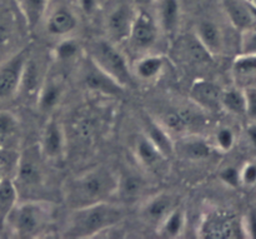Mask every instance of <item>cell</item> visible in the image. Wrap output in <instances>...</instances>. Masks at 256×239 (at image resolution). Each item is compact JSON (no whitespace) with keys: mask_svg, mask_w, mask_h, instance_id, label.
<instances>
[{"mask_svg":"<svg viewBox=\"0 0 256 239\" xmlns=\"http://www.w3.org/2000/svg\"><path fill=\"white\" fill-rule=\"evenodd\" d=\"M232 72L238 87L256 88V55H238L232 62Z\"/></svg>","mask_w":256,"mask_h":239,"instance_id":"cell-24","label":"cell"},{"mask_svg":"<svg viewBox=\"0 0 256 239\" xmlns=\"http://www.w3.org/2000/svg\"><path fill=\"white\" fill-rule=\"evenodd\" d=\"M195 37L212 57L222 54L224 50V34L219 25L212 20H202L195 28Z\"/></svg>","mask_w":256,"mask_h":239,"instance_id":"cell-20","label":"cell"},{"mask_svg":"<svg viewBox=\"0 0 256 239\" xmlns=\"http://www.w3.org/2000/svg\"><path fill=\"white\" fill-rule=\"evenodd\" d=\"M82 83L89 92L106 95V97H122L126 90L104 70L100 69L89 57L82 63Z\"/></svg>","mask_w":256,"mask_h":239,"instance_id":"cell-9","label":"cell"},{"mask_svg":"<svg viewBox=\"0 0 256 239\" xmlns=\"http://www.w3.org/2000/svg\"><path fill=\"white\" fill-rule=\"evenodd\" d=\"M125 217L122 204L110 200L96 203L88 207L72 209L64 229L65 238H94L105 230L116 227Z\"/></svg>","mask_w":256,"mask_h":239,"instance_id":"cell-2","label":"cell"},{"mask_svg":"<svg viewBox=\"0 0 256 239\" xmlns=\"http://www.w3.org/2000/svg\"><path fill=\"white\" fill-rule=\"evenodd\" d=\"M240 183L244 185L256 184V164L255 163H246L240 169Z\"/></svg>","mask_w":256,"mask_h":239,"instance_id":"cell-39","label":"cell"},{"mask_svg":"<svg viewBox=\"0 0 256 239\" xmlns=\"http://www.w3.org/2000/svg\"><path fill=\"white\" fill-rule=\"evenodd\" d=\"M4 178H5L4 173H2V169H0V183H2V179H4Z\"/></svg>","mask_w":256,"mask_h":239,"instance_id":"cell-44","label":"cell"},{"mask_svg":"<svg viewBox=\"0 0 256 239\" xmlns=\"http://www.w3.org/2000/svg\"><path fill=\"white\" fill-rule=\"evenodd\" d=\"M222 7L228 19L240 32L256 27L252 7L245 0H222Z\"/></svg>","mask_w":256,"mask_h":239,"instance_id":"cell-22","label":"cell"},{"mask_svg":"<svg viewBox=\"0 0 256 239\" xmlns=\"http://www.w3.org/2000/svg\"><path fill=\"white\" fill-rule=\"evenodd\" d=\"M240 54L256 55V27L242 32Z\"/></svg>","mask_w":256,"mask_h":239,"instance_id":"cell-35","label":"cell"},{"mask_svg":"<svg viewBox=\"0 0 256 239\" xmlns=\"http://www.w3.org/2000/svg\"><path fill=\"white\" fill-rule=\"evenodd\" d=\"M80 50L82 48H80L79 42H76L74 38H62L52 50V57L59 63L72 62L79 55Z\"/></svg>","mask_w":256,"mask_h":239,"instance_id":"cell-31","label":"cell"},{"mask_svg":"<svg viewBox=\"0 0 256 239\" xmlns=\"http://www.w3.org/2000/svg\"><path fill=\"white\" fill-rule=\"evenodd\" d=\"M45 77L42 75V69L38 64L36 60L29 55L25 62L24 70H22V82H20L19 95H22L25 100H36L38 93H39L40 87L44 82ZM18 95V97H19Z\"/></svg>","mask_w":256,"mask_h":239,"instance_id":"cell-21","label":"cell"},{"mask_svg":"<svg viewBox=\"0 0 256 239\" xmlns=\"http://www.w3.org/2000/svg\"><path fill=\"white\" fill-rule=\"evenodd\" d=\"M65 95L64 80L58 77H45L39 93H38L36 104L38 110L42 114H48L56 109L62 102Z\"/></svg>","mask_w":256,"mask_h":239,"instance_id":"cell-17","label":"cell"},{"mask_svg":"<svg viewBox=\"0 0 256 239\" xmlns=\"http://www.w3.org/2000/svg\"><path fill=\"white\" fill-rule=\"evenodd\" d=\"M214 145L202 135L186 134L174 142V153L189 162H202L212 157Z\"/></svg>","mask_w":256,"mask_h":239,"instance_id":"cell-15","label":"cell"},{"mask_svg":"<svg viewBox=\"0 0 256 239\" xmlns=\"http://www.w3.org/2000/svg\"><path fill=\"white\" fill-rule=\"evenodd\" d=\"M246 134L248 138H249V142L252 143V147L256 149V122L252 123V125H249V128L246 130Z\"/></svg>","mask_w":256,"mask_h":239,"instance_id":"cell-41","label":"cell"},{"mask_svg":"<svg viewBox=\"0 0 256 239\" xmlns=\"http://www.w3.org/2000/svg\"><path fill=\"white\" fill-rule=\"evenodd\" d=\"M192 120H194V114L192 110L178 109L165 113L158 122L172 138L174 135L180 138L189 134V128L192 125Z\"/></svg>","mask_w":256,"mask_h":239,"instance_id":"cell-25","label":"cell"},{"mask_svg":"<svg viewBox=\"0 0 256 239\" xmlns=\"http://www.w3.org/2000/svg\"><path fill=\"white\" fill-rule=\"evenodd\" d=\"M18 4L29 29H34L49 9V0H19Z\"/></svg>","mask_w":256,"mask_h":239,"instance_id":"cell-28","label":"cell"},{"mask_svg":"<svg viewBox=\"0 0 256 239\" xmlns=\"http://www.w3.org/2000/svg\"><path fill=\"white\" fill-rule=\"evenodd\" d=\"M148 184L140 175L135 173H126L120 175L118 180V189L115 197L122 203H136L145 194Z\"/></svg>","mask_w":256,"mask_h":239,"instance_id":"cell-23","label":"cell"},{"mask_svg":"<svg viewBox=\"0 0 256 239\" xmlns=\"http://www.w3.org/2000/svg\"><path fill=\"white\" fill-rule=\"evenodd\" d=\"M14 40V27L12 22L8 18H0V63L8 59Z\"/></svg>","mask_w":256,"mask_h":239,"instance_id":"cell-33","label":"cell"},{"mask_svg":"<svg viewBox=\"0 0 256 239\" xmlns=\"http://www.w3.org/2000/svg\"><path fill=\"white\" fill-rule=\"evenodd\" d=\"M18 200H19V193L15 187L14 180L5 177L0 183V215L4 218L6 217Z\"/></svg>","mask_w":256,"mask_h":239,"instance_id":"cell-30","label":"cell"},{"mask_svg":"<svg viewBox=\"0 0 256 239\" xmlns=\"http://www.w3.org/2000/svg\"><path fill=\"white\" fill-rule=\"evenodd\" d=\"M119 175L105 167H95L66 180L64 199L72 209L108 202L115 197Z\"/></svg>","mask_w":256,"mask_h":239,"instance_id":"cell-1","label":"cell"},{"mask_svg":"<svg viewBox=\"0 0 256 239\" xmlns=\"http://www.w3.org/2000/svg\"><path fill=\"white\" fill-rule=\"evenodd\" d=\"M166 59L160 54H145L140 57L132 67L135 80L152 83L159 79L166 68Z\"/></svg>","mask_w":256,"mask_h":239,"instance_id":"cell-19","label":"cell"},{"mask_svg":"<svg viewBox=\"0 0 256 239\" xmlns=\"http://www.w3.org/2000/svg\"><path fill=\"white\" fill-rule=\"evenodd\" d=\"M222 109L234 115H245L246 110V99L245 92L240 87H232L222 89Z\"/></svg>","mask_w":256,"mask_h":239,"instance_id":"cell-29","label":"cell"},{"mask_svg":"<svg viewBox=\"0 0 256 239\" xmlns=\"http://www.w3.org/2000/svg\"><path fill=\"white\" fill-rule=\"evenodd\" d=\"M134 155L138 164L146 172L156 175L165 174L169 158L165 157L144 133L139 134L134 142Z\"/></svg>","mask_w":256,"mask_h":239,"instance_id":"cell-13","label":"cell"},{"mask_svg":"<svg viewBox=\"0 0 256 239\" xmlns=\"http://www.w3.org/2000/svg\"><path fill=\"white\" fill-rule=\"evenodd\" d=\"M244 237L256 239V210L252 209L242 220Z\"/></svg>","mask_w":256,"mask_h":239,"instance_id":"cell-36","label":"cell"},{"mask_svg":"<svg viewBox=\"0 0 256 239\" xmlns=\"http://www.w3.org/2000/svg\"><path fill=\"white\" fill-rule=\"evenodd\" d=\"M42 160L39 148H29L19 154L16 169H15L12 180L15 183L18 193L38 192L45 183V172L42 168Z\"/></svg>","mask_w":256,"mask_h":239,"instance_id":"cell-5","label":"cell"},{"mask_svg":"<svg viewBox=\"0 0 256 239\" xmlns=\"http://www.w3.org/2000/svg\"><path fill=\"white\" fill-rule=\"evenodd\" d=\"M144 134L148 139L162 153L166 158H172L174 153V138L162 127L158 120L146 118L144 123Z\"/></svg>","mask_w":256,"mask_h":239,"instance_id":"cell-26","label":"cell"},{"mask_svg":"<svg viewBox=\"0 0 256 239\" xmlns=\"http://www.w3.org/2000/svg\"><path fill=\"white\" fill-rule=\"evenodd\" d=\"M52 218L54 208L50 202L19 199L4 219L15 237L36 238L49 228Z\"/></svg>","mask_w":256,"mask_h":239,"instance_id":"cell-3","label":"cell"},{"mask_svg":"<svg viewBox=\"0 0 256 239\" xmlns=\"http://www.w3.org/2000/svg\"><path fill=\"white\" fill-rule=\"evenodd\" d=\"M199 238L204 239H230L244 237L242 220L229 214L225 210L212 209L202 214L196 229Z\"/></svg>","mask_w":256,"mask_h":239,"instance_id":"cell-6","label":"cell"},{"mask_svg":"<svg viewBox=\"0 0 256 239\" xmlns=\"http://www.w3.org/2000/svg\"><path fill=\"white\" fill-rule=\"evenodd\" d=\"M220 179L222 183L232 188H236L242 184L240 183V170L234 167H228L222 169L220 173Z\"/></svg>","mask_w":256,"mask_h":239,"instance_id":"cell-37","label":"cell"},{"mask_svg":"<svg viewBox=\"0 0 256 239\" xmlns=\"http://www.w3.org/2000/svg\"><path fill=\"white\" fill-rule=\"evenodd\" d=\"M245 99H246V110L245 115L252 120L256 122V88H248L244 89Z\"/></svg>","mask_w":256,"mask_h":239,"instance_id":"cell-38","label":"cell"},{"mask_svg":"<svg viewBox=\"0 0 256 239\" xmlns=\"http://www.w3.org/2000/svg\"><path fill=\"white\" fill-rule=\"evenodd\" d=\"M134 2V5L136 8H142V9H148L149 7L154 5V3L156 0H132Z\"/></svg>","mask_w":256,"mask_h":239,"instance_id":"cell-42","label":"cell"},{"mask_svg":"<svg viewBox=\"0 0 256 239\" xmlns=\"http://www.w3.org/2000/svg\"><path fill=\"white\" fill-rule=\"evenodd\" d=\"M249 3H250V5L252 7V9L256 10V0H249Z\"/></svg>","mask_w":256,"mask_h":239,"instance_id":"cell-43","label":"cell"},{"mask_svg":"<svg viewBox=\"0 0 256 239\" xmlns=\"http://www.w3.org/2000/svg\"><path fill=\"white\" fill-rule=\"evenodd\" d=\"M155 13L160 32L172 35L178 32L182 20V7L179 0H156L154 3Z\"/></svg>","mask_w":256,"mask_h":239,"instance_id":"cell-18","label":"cell"},{"mask_svg":"<svg viewBox=\"0 0 256 239\" xmlns=\"http://www.w3.org/2000/svg\"><path fill=\"white\" fill-rule=\"evenodd\" d=\"M138 8L132 3L120 2L109 10L105 19L108 39L112 43L126 42Z\"/></svg>","mask_w":256,"mask_h":239,"instance_id":"cell-10","label":"cell"},{"mask_svg":"<svg viewBox=\"0 0 256 239\" xmlns=\"http://www.w3.org/2000/svg\"><path fill=\"white\" fill-rule=\"evenodd\" d=\"M76 2L80 9L86 15L94 14L95 10L98 9V4H99V0H76Z\"/></svg>","mask_w":256,"mask_h":239,"instance_id":"cell-40","label":"cell"},{"mask_svg":"<svg viewBox=\"0 0 256 239\" xmlns=\"http://www.w3.org/2000/svg\"><path fill=\"white\" fill-rule=\"evenodd\" d=\"M29 49H22L0 63V103L12 102L18 98L25 62Z\"/></svg>","mask_w":256,"mask_h":239,"instance_id":"cell-7","label":"cell"},{"mask_svg":"<svg viewBox=\"0 0 256 239\" xmlns=\"http://www.w3.org/2000/svg\"><path fill=\"white\" fill-rule=\"evenodd\" d=\"M19 129V122L12 113L0 110V148H8Z\"/></svg>","mask_w":256,"mask_h":239,"instance_id":"cell-32","label":"cell"},{"mask_svg":"<svg viewBox=\"0 0 256 239\" xmlns=\"http://www.w3.org/2000/svg\"><path fill=\"white\" fill-rule=\"evenodd\" d=\"M186 228V213L180 205L168 214V217L155 228L156 234L162 238L176 239L182 235Z\"/></svg>","mask_w":256,"mask_h":239,"instance_id":"cell-27","label":"cell"},{"mask_svg":"<svg viewBox=\"0 0 256 239\" xmlns=\"http://www.w3.org/2000/svg\"><path fill=\"white\" fill-rule=\"evenodd\" d=\"M160 33L154 14L148 9L138 8L126 42L136 52H149L156 44Z\"/></svg>","mask_w":256,"mask_h":239,"instance_id":"cell-8","label":"cell"},{"mask_svg":"<svg viewBox=\"0 0 256 239\" xmlns=\"http://www.w3.org/2000/svg\"><path fill=\"white\" fill-rule=\"evenodd\" d=\"M222 89L208 79H198L190 88V99L200 109L209 113L222 110Z\"/></svg>","mask_w":256,"mask_h":239,"instance_id":"cell-16","label":"cell"},{"mask_svg":"<svg viewBox=\"0 0 256 239\" xmlns=\"http://www.w3.org/2000/svg\"><path fill=\"white\" fill-rule=\"evenodd\" d=\"M178 205H179L178 197L172 193H156V194L148 197L142 203L139 214L142 222L156 228Z\"/></svg>","mask_w":256,"mask_h":239,"instance_id":"cell-12","label":"cell"},{"mask_svg":"<svg viewBox=\"0 0 256 239\" xmlns=\"http://www.w3.org/2000/svg\"><path fill=\"white\" fill-rule=\"evenodd\" d=\"M39 152L45 162H58L65 155L66 135L62 125L55 118L46 120L39 140Z\"/></svg>","mask_w":256,"mask_h":239,"instance_id":"cell-11","label":"cell"},{"mask_svg":"<svg viewBox=\"0 0 256 239\" xmlns=\"http://www.w3.org/2000/svg\"><path fill=\"white\" fill-rule=\"evenodd\" d=\"M44 19L48 34L59 39L72 37V33L79 27V18L76 13L68 5L60 4L49 8Z\"/></svg>","mask_w":256,"mask_h":239,"instance_id":"cell-14","label":"cell"},{"mask_svg":"<svg viewBox=\"0 0 256 239\" xmlns=\"http://www.w3.org/2000/svg\"><path fill=\"white\" fill-rule=\"evenodd\" d=\"M214 144L216 147V149H219L220 152H230L235 144L234 132L228 127H222L220 129H218L214 137Z\"/></svg>","mask_w":256,"mask_h":239,"instance_id":"cell-34","label":"cell"},{"mask_svg":"<svg viewBox=\"0 0 256 239\" xmlns=\"http://www.w3.org/2000/svg\"><path fill=\"white\" fill-rule=\"evenodd\" d=\"M88 57L125 89L136 85V80L132 75V67L128 64L126 57L120 52L116 44L108 38L94 40L90 44Z\"/></svg>","mask_w":256,"mask_h":239,"instance_id":"cell-4","label":"cell"}]
</instances>
